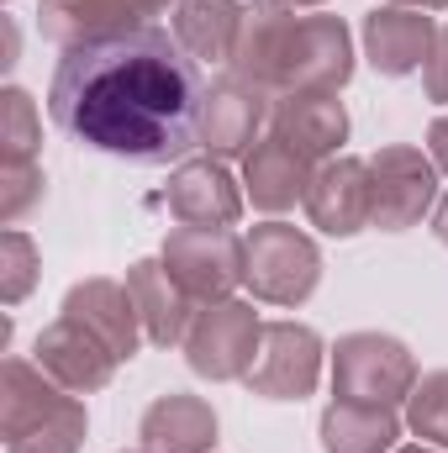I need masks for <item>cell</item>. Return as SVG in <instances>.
<instances>
[{
    "label": "cell",
    "instance_id": "1",
    "mask_svg": "<svg viewBox=\"0 0 448 453\" xmlns=\"http://www.w3.org/2000/svg\"><path fill=\"white\" fill-rule=\"evenodd\" d=\"M201 64L164 27L64 48L48 85V116L69 142L148 169L201 148Z\"/></svg>",
    "mask_w": 448,
    "mask_h": 453
},
{
    "label": "cell",
    "instance_id": "2",
    "mask_svg": "<svg viewBox=\"0 0 448 453\" xmlns=\"http://www.w3.org/2000/svg\"><path fill=\"white\" fill-rule=\"evenodd\" d=\"M85 433H90V411L74 390H64L27 358H5L0 369L5 453H80Z\"/></svg>",
    "mask_w": 448,
    "mask_h": 453
},
{
    "label": "cell",
    "instance_id": "3",
    "mask_svg": "<svg viewBox=\"0 0 448 453\" xmlns=\"http://www.w3.org/2000/svg\"><path fill=\"white\" fill-rule=\"evenodd\" d=\"M417 358L390 333H348L333 348V401L348 406H406L417 390Z\"/></svg>",
    "mask_w": 448,
    "mask_h": 453
},
{
    "label": "cell",
    "instance_id": "4",
    "mask_svg": "<svg viewBox=\"0 0 448 453\" xmlns=\"http://www.w3.org/2000/svg\"><path fill=\"white\" fill-rule=\"evenodd\" d=\"M248 264H243V285L253 290V301L264 306H306L322 285V248L290 222H264L243 237Z\"/></svg>",
    "mask_w": 448,
    "mask_h": 453
},
{
    "label": "cell",
    "instance_id": "5",
    "mask_svg": "<svg viewBox=\"0 0 448 453\" xmlns=\"http://www.w3.org/2000/svg\"><path fill=\"white\" fill-rule=\"evenodd\" d=\"M438 206V164L412 142H385L369 158V226L406 232Z\"/></svg>",
    "mask_w": 448,
    "mask_h": 453
},
{
    "label": "cell",
    "instance_id": "6",
    "mask_svg": "<svg viewBox=\"0 0 448 453\" xmlns=\"http://www.w3.org/2000/svg\"><path fill=\"white\" fill-rule=\"evenodd\" d=\"M169 274L180 280V290L206 306V301H227L237 285H243V264H248V248L232 226H174L164 237V253Z\"/></svg>",
    "mask_w": 448,
    "mask_h": 453
},
{
    "label": "cell",
    "instance_id": "7",
    "mask_svg": "<svg viewBox=\"0 0 448 453\" xmlns=\"http://www.w3.org/2000/svg\"><path fill=\"white\" fill-rule=\"evenodd\" d=\"M259 333H264V322L248 301H232V296L206 301V306H196V322L185 333V364L212 385L243 380L259 353Z\"/></svg>",
    "mask_w": 448,
    "mask_h": 453
},
{
    "label": "cell",
    "instance_id": "8",
    "mask_svg": "<svg viewBox=\"0 0 448 453\" xmlns=\"http://www.w3.org/2000/svg\"><path fill=\"white\" fill-rule=\"evenodd\" d=\"M322 338L306 322H264L243 385L264 401H306L322 380Z\"/></svg>",
    "mask_w": 448,
    "mask_h": 453
},
{
    "label": "cell",
    "instance_id": "9",
    "mask_svg": "<svg viewBox=\"0 0 448 453\" xmlns=\"http://www.w3.org/2000/svg\"><path fill=\"white\" fill-rule=\"evenodd\" d=\"M353 80V37L343 16H301L285 69H280V96H337ZM274 96V101H280Z\"/></svg>",
    "mask_w": 448,
    "mask_h": 453
},
{
    "label": "cell",
    "instance_id": "10",
    "mask_svg": "<svg viewBox=\"0 0 448 453\" xmlns=\"http://www.w3.org/2000/svg\"><path fill=\"white\" fill-rule=\"evenodd\" d=\"M296 11L280 5V0H253L243 11V27H237V42H232V58H227V74L264 90L269 101L280 96V69H285V53H290V37H296Z\"/></svg>",
    "mask_w": 448,
    "mask_h": 453
},
{
    "label": "cell",
    "instance_id": "11",
    "mask_svg": "<svg viewBox=\"0 0 448 453\" xmlns=\"http://www.w3.org/2000/svg\"><path fill=\"white\" fill-rule=\"evenodd\" d=\"M169 5L174 0H42L37 5V27H42L48 42L80 48V42L116 37V32H143Z\"/></svg>",
    "mask_w": 448,
    "mask_h": 453
},
{
    "label": "cell",
    "instance_id": "12",
    "mask_svg": "<svg viewBox=\"0 0 448 453\" xmlns=\"http://www.w3.org/2000/svg\"><path fill=\"white\" fill-rule=\"evenodd\" d=\"M32 364H37L48 380H58L64 390L90 395V390H106V385H112L121 358H116L96 333H85L80 322H69V317L58 311V322H48V327L37 333V342H32Z\"/></svg>",
    "mask_w": 448,
    "mask_h": 453
},
{
    "label": "cell",
    "instance_id": "13",
    "mask_svg": "<svg viewBox=\"0 0 448 453\" xmlns=\"http://www.w3.org/2000/svg\"><path fill=\"white\" fill-rule=\"evenodd\" d=\"M169 217L180 226H232L243 217V185L222 158H185L169 174Z\"/></svg>",
    "mask_w": 448,
    "mask_h": 453
},
{
    "label": "cell",
    "instance_id": "14",
    "mask_svg": "<svg viewBox=\"0 0 448 453\" xmlns=\"http://www.w3.org/2000/svg\"><path fill=\"white\" fill-rule=\"evenodd\" d=\"M58 311H64L69 322H80L85 333H96L121 364L137 358V348L148 342L143 338V317H137V306H132V290H127L121 280H106V274L69 285V296H64Z\"/></svg>",
    "mask_w": 448,
    "mask_h": 453
},
{
    "label": "cell",
    "instance_id": "15",
    "mask_svg": "<svg viewBox=\"0 0 448 453\" xmlns=\"http://www.w3.org/2000/svg\"><path fill=\"white\" fill-rule=\"evenodd\" d=\"M312 174H317V164L301 153V148H290L285 137H259L248 153H243V196L259 206V211H269V217H280V211H290V206H306V190H312Z\"/></svg>",
    "mask_w": 448,
    "mask_h": 453
},
{
    "label": "cell",
    "instance_id": "16",
    "mask_svg": "<svg viewBox=\"0 0 448 453\" xmlns=\"http://www.w3.org/2000/svg\"><path fill=\"white\" fill-rule=\"evenodd\" d=\"M306 217L328 237H353L369 226V158L337 153L317 164L312 190H306Z\"/></svg>",
    "mask_w": 448,
    "mask_h": 453
},
{
    "label": "cell",
    "instance_id": "17",
    "mask_svg": "<svg viewBox=\"0 0 448 453\" xmlns=\"http://www.w3.org/2000/svg\"><path fill=\"white\" fill-rule=\"evenodd\" d=\"M433 42H438V21H433L428 11H412V5H375V11L364 16V58H369L380 74H390V80L417 74V69L428 64Z\"/></svg>",
    "mask_w": 448,
    "mask_h": 453
},
{
    "label": "cell",
    "instance_id": "18",
    "mask_svg": "<svg viewBox=\"0 0 448 453\" xmlns=\"http://www.w3.org/2000/svg\"><path fill=\"white\" fill-rule=\"evenodd\" d=\"M264 121H269V96L227 74V80H217V85L206 90L201 148H206L212 158H237V153H248V148L259 142Z\"/></svg>",
    "mask_w": 448,
    "mask_h": 453
},
{
    "label": "cell",
    "instance_id": "19",
    "mask_svg": "<svg viewBox=\"0 0 448 453\" xmlns=\"http://www.w3.org/2000/svg\"><path fill=\"white\" fill-rule=\"evenodd\" d=\"M127 290H132V306L143 317V338L153 342V348L185 342L190 322H196V301L180 290V280L169 274L164 258H137L127 269Z\"/></svg>",
    "mask_w": 448,
    "mask_h": 453
},
{
    "label": "cell",
    "instance_id": "20",
    "mask_svg": "<svg viewBox=\"0 0 448 453\" xmlns=\"http://www.w3.org/2000/svg\"><path fill=\"white\" fill-rule=\"evenodd\" d=\"M269 132L285 137L290 148H301L312 164H328L348 142V111L337 96H280L269 106Z\"/></svg>",
    "mask_w": 448,
    "mask_h": 453
},
{
    "label": "cell",
    "instance_id": "21",
    "mask_svg": "<svg viewBox=\"0 0 448 453\" xmlns=\"http://www.w3.org/2000/svg\"><path fill=\"white\" fill-rule=\"evenodd\" d=\"M137 438H143V453H212L217 449V411L201 395L169 390L143 411Z\"/></svg>",
    "mask_w": 448,
    "mask_h": 453
},
{
    "label": "cell",
    "instance_id": "22",
    "mask_svg": "<svg viewBox=\"0 0 448 453\" xmlns=\"http://www.w3.org/2000/svg\"><path fill=\"white\" fill-rule=\"evenodd\" d=\"M243 11V0H174V37L196 64H227Z\"/></svg>",
    "mask_w": 448,
    "mask_h": 453
},
{
    "label": "cell",
    "instance_id": "23",
    "mask_svg": "<svg viewBox=\"0 0 448 453\" xmlns=\"http://www.w3.org/2000/svg\"><path fill=\"white\" fill-rule=\"evenodd\" d=\"M322 453H396L401 417L390 406H348L333 401L322 411Z\"/></svg>",
    "mask_w": 448,
    "mask_h": 453
},
{
    "label": "cell",
    "instance_id": "24",
    "mask_svg": "<svg viewBox=\"0 0 448 453\" xmlns=\"http://www.w3.org/2000/svg\"><path fill=\"white\" fill-rule=\"evenodd\" d=\"M42 148V116L21 85L0 90V164H37Z\"/></svg>",
    "mask_w": 448,
    "mask_h": 453
},
{
    "label": "cell",
    "instance_id": "25",
    "mask_svg": "<svg viewBox=\"0 0 448 453\" xmlns=\"http://www.w3.org/2000/svg\"><path fill=\"white\" fill-rule=\"evenodd\" d=\"M406 427L422 443H433V449L448 453V369H433V374L417 380V390L406 401Z\"/></svg>",
    "mask_w": 448,
    "mask_h": 453
},
{
    "label": "cell",
    "instance_id": "26",
    "mask_svg": "<svg viewBox=\"0 0 448 453\" xmlns=\"http://www.w3.org/2000/svg\"><path fill=\"white\" fill-rule=\"evenodd\" d=\"M37 274H42L37 242H32L21 226H5V237H0V301H5V306H21V301L32 296Z\"/></svg>",
    "mask_w": 448,
    "mask_h": 453
},
{
    "label": "cell",
    "instance_id": "27",
    "mask_svg": "<svg viewBox=\"0 0 448 453\" xmlns=\"http://www.w3.org/2000/svg\"><path fill=\"white\" fill-rule=\"evenodd\" d=\"M42 196H48V180L37 164H0V222L5 226H16Z\"/></svg>",
    "mask_w": 448,
    "mask_h": 453
},
{
    "label": "cell",
    "instance_id": "28",
    "mask_svg": "<svg viewBox=\"0 0 448 453\" xmlns=\"http://www.w3.org/2000/svg\"><path fill=\"white\" fill-rule=\"evenodd\" d=\"M422 90H428V101L448 106V27L438 32L433 53H428V64H422Z\"/></svg>",
    "mask_w": 448,
    "mask_h": 453
},
{
    "label": "cell",
    "instance_id": "29",
    "mask_svg": "<svg viewBox=\"0 0 448 453\" xmlns=\"http://www.w3.org/2000/svg\"><path fill=\"white\" fill-rule=\"evenodd\" d=\"M428 158L438 164V174H448V116H438L428 127Z\"/></svg>",
    "mask_w": 448,
    "mask_h": 453
},
{
    "label": "cell",
    "instance_id": "30",
    "mask_svg": "<svg viewBox=\"0 0 448 453\" xmlns=\"http://www.w3.org/2000/svg\"><path fill=\"white\" fill-rule=\"evenodd\" d=\"M16 53H21V32H16V21H11V16H0V69H11V64H16Z\"/></svg>",
    "mask_w": 448,
    "mask_h": 453
},
{
    "label": "cell",
    "instance_id": "31",
    "mask_svg": "<svg viewBox=\"0 0 448 453\" xmlns=\"http://www.w3.org/2000/svg\"><path fill=\"white\" fill-rule=\"evenodd\" d=\"M433 232H438V242L448 248V196L438 201V211H433Z\"/></svg>",
    "mask_w": 448,
    "mask_h": 453
},
{
    "label": "cell",
    "instance_id": "32",
    "mask_svg": "<svg viewBox=\"0 0 448 453\" xmlns=\"http://www.w3.org/2000/svg\"><path fill=\"white\" fill-rule=\"evenodd\" d=\"M390 5H412V11H448V0H390Z\"/></svg>",
    "mask_w": 448,
    "mask_h": 453
},
{
    "label": "cell",
    "instance_id": "33",
    "mask_svg": "<svg viewBox=\"0 0 448 453\" xmlns=\"http://www.w3.org/2000/svg\"><path fill=\"white\" fill-rule=\"evenodd\" d=\"M396 453H444V449H433V443H422V449H396Z\"/></svg>",
    "mask_w": 448,
    "mask_h": 453
},
{
    "label": "cell",
    "instance_id": "34",
    "mask_svg": "<svg viewBox=\"0 0 448 453\" xmlns=\"http://www.w3.org/2000/svg\"><path fill=\"white\" fill-rule=\"evenodd\" d=\"M280 5H290V11H296V5H322V0H280Z\"/></svg>",
    "mask_w": 448,
    "mask_h": 453
}]
</instances>
